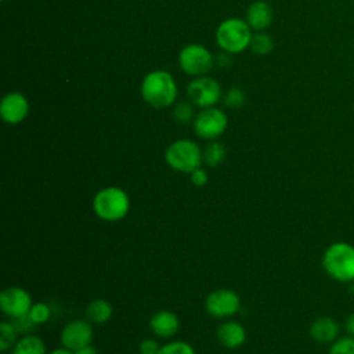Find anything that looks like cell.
Returning a JSON list of instances; mask_svg holds the SVG:
<instances>
[{
    "label": "cell",
    "mask_w": 354,
    "mask_h": 354,
    "mask_svg": "<svg viewBox=\"0 0 354 354\" xmlns=\"http://www.w3.org/2000/svg\"><path fill=\"white\" fill-rule=\"evenodd\" d=\"M142 100L155 109H165L171 106L178 94L177 83L171 73L158 69L147 73L141 82Z\"/></svg>",
    "instance_id": "obj_1"
},
{
    "label": "cell",
    "mask_w": 354,
    "mask_h": 354,
    "mask_svg": "<svg viewBox=\"0 0 354 354\" xmlns=\"http://www.w3.org/2000/svg\"><path fill=\"white\" fill-rule=\"evenodd\" d=\"M321 264L332 279L342 283L354 282V245L344 241L330 243L322 254Z\"/></svg>",
    "instance_id": "obj_2"
},
{
    "label": "cell",
    "mask_w": 354,
    "mask_h": 354,
    "mask_svg": "<svg viewBox=\"0 0 354 354\" xmlns=\"http://www.w3.org/2000/svg\"><path fill=\"white\" fill-rule=\"evenodd\" d=\"M93 210L95 216L104 221H119L124 218L130 210V198L120 187H105L94 195Z\"/></svg>",
    "instance_id": "obj_3"
},
{
    "label": "cell",
    "mask_w": 354,
    "mask_h": 354,
    "mask_svg": "<svg viewBox=\"0 0 354 354\" xmlns=\"http://www.w3.org/2000/svg\"><path fill=\"white\" fill-rule=\"evenodd\" d=\"M252 36V28L241 18L224 19L216 29V43L228 54H239L246 50Z\"/></svg>",
    "instance_id": "obj_4"
},
{
    "label": "cell",
    "mask_w": 354,
    "mask_h": 354,
    "mask_svg": "<svg viewBox=\"0 0 354 354\" xmlns=\"http://www.w3.org/2000/svg\"><path fill=\"white\" fill-rule=\"evenodd\" d=\"M165 160L173 170L189 174L203 163V151L195 141L180 138L166 148Z\"/></svg>",
    "instance_id": "obj_5"
},
{
    "label": "cell",
    "mask_w": 354,
    "mask_h": 354,
    "mask_svg": "<svg viewBox=\"0 0 354 354\" xmlns=\"http://www.w3.org/2000/svg\"><path fill=\"white\" fill-rule=\"evenodd\" d=\"M178 65L181 71L189 76H203L213 68L214 57L205 46L192 43L181 48Z\"/></svg>",
    "instance_id": "obj_6"
},
{
    "label": "cell",
    "mask_w": 354,
    "mask_h": 354,
    "mask_svg": "<svg viewBox=\"0 0 354 354\" xmlns=\"http://www.w3.org/2000/svg\"><path fill=\"white\" fill-rule=\"evenodd\" d=\"M187 95L201 109L210 108L221 100V86L207 75L196 76L187 84Z\"/></svg>",
    "instance_id": "obj_7"
},
{
    "label": "cell",
    "mask_w": 354,
    "mask_h": 354,
    "mask_svg": "<svg viewBox=\"0 0 354 354\" xmlns=\"http://www.w3.org/2000/svg\"><path fill=\"white\" fill-rule=\"evenodd\" d=\"M192 123L194 131L199 138L216 140L224 134L228 124V119L221 109L210 106L199 111L195 115Z\"/></svg>",
    "instance_id": "obj_8"
},
{
    "label": "cell",
    "mask_w": 354,
    "mask_h": 354,
    "mask_svg": "<svg viewBox=\"0 0 354 354\" xmlns=\"http://www.w3.org/2000/svg\"><path fill=\"white\" fill-rule=\"evenodd\" d=\"M241 297L232 289H216L205 300V308L213 318H230L239 311Z\"/></svg>",
    "instance_id": "obj_9"
},
{
    "label": "cell",
    "mask_w": 354,
    "mask_h": 354,
    "mask_svg": "<svg viewBox=\"0 0 354 354\" xmlns=\"http://www.w3.org/2000/svg\"><path fill=\"white\" fill-rule=\"evenodd\" d=\"M32 304V296L24 288L8 286L0 293V308L11 319L26 317Z\"/></svg>",
    "instance_id": "obj_10"
},
{
    "label": "cell",
    "mask_w": 354,
    "mask_h": 354,
    "mask_svg": "<svg viewBox=\"0 0 354 354\" xmlns=\"http://www.w3.org/2000/svg\"><path fill=\"white\" fill-rule=\"evenodd\" d=\"M91 322L87 319H72L61 330V343L64 347L76 351L93 340Z\"/></svg>",
    "instance_id": "obj_11"
},
{
    "label": "cell",
    "mask_w": 354,
    "mask_h": 354,
    "mask_svg": "<svg viewBox=\"0 0 354 354\" xmlns=\"http://www.w3.org/2000/svg\"><path fill=\"white\" fill-rule=\"evenodd\" d=\"M29 113V101L19 91L7 93L0 102V116L8 124H18Z\"/></svg>",
    "instance_id": "obj_12"
},
{
    "label": "cell",
    "mask_w": 354,
    "mask_h": 354,
    "mask_svg": "<svg viewBox=\"0 0 354 354\" xmlns=\"http://www.w3.org/2000/svg\"><path fill=\"white\" fill-rule=\"evenodd\" d=\"M149 328L153 335L162 339L173 337L180 329V319L176 313L169 310H160L155 313L149 319Z\"/></svg>",
    "instance_id": "obj_13"
},
{
    "label": "cell",
    "mask_w": 354,
    "mask_h": 354,
    "mask_svg": "<svg viewBox=\"0 0 354 354\" xmlns=\"http://www.w3.org/2000/svg\"><path fill=\"white\" fill-rule=\"evenodd\" d=\"M339 333H340V326L337 321L328 315L318 317L310 325L311 339L321 344H332L339 337Z\"/></svg>",
    "instance_id": "obj_14"
},
{
    "label": "cell",
    "mask_w": 354,
    "mask_h": 354,
    "mask_svg": "<svg viewBox=\"0 0 354 354\" xmlns=\"http://www.w3.org/2000/svg\"><path fill=\"white\" fill-rule=\"evenodd\" d=\"M216 337L221 346L234 350L245 343L246 330L243 325L236 321H225L217 328Z\"/></svg>",
    "instance_id": "obj_15"
},
{
    "label": "cell",
    "mask_w": 354,
    "mask_h": 354,
    "mask_svg": "<svg viewBox=\"0 0 354 354\" xmlns=\"http://www.w3.org/2000/svg\"><path fill=\"white\" fill-rule=\"evenodd\" d=\"M274 14L271 6L264 0H257L252 3L246 11V22L252 28V30L263 32L272 22Z\"/></svg>",
    "instance_id": "obj_16"
},
{
    "label": "cell",
    "mask_w": 354,
    "mask_h": 354,
    "mask_svg": "<svg viewBox=\"0 0 354 354\" xmlns=\"http://www.w3.org/2000/svg\"><path fill=\"white\" fill-rule=\"evenodd\" d=\"M112 313H113L112 304L104 299H95L90 301L84 310L86 319L97 325L108 322L112 317Z\"/></svg>",
    "instance_id": "obj_17"
},
{
    "label": "cell",
    "mask_w": 354,
    "mask_h": 354,
    "mask_svg": "<svg viewBox=\"0 0 354 354\" xmlns=\"http://www.w3.org/2000/svg\"><path fill=\"white\" fill-rule=\"evenodd\" d=\"M11 354H47V350L41 337L28 333L17 340Z\"/></svg>",
    "instance_id": "obj_18"
},
{
    "label": "cell",
    "mask_w": 354,
    "mask_h": 354,
    "mask_svg": "<svg viewBox=\"0 0 354 354\" xmlns=\"http://www.w3.org/2000/svg\"><path fill=\"white\" fill-rule=\"evenodd\" d=\"M225 159V147L218 141H212L203 149V163L209 167H216Z\"/></svg>",
    "instance_id": "obj_19"
},
{
    "label": "cell",
    "mask_w": 354,
    "mask_h": 354,
    "mask_svg": "<svg viewBox=\"0 0 354 354\" xmlns=\"http://www.w3.org/2000/svg\"><path fill=\"white\" fill-rule=\"evenodd\" d=\"M249 48L252 50V53H254L256 55H267L272 51L274 48V40L270 35L267 33H263V32H259V33H254L252 36V40H250V44H249Z\"/></svg>",
    "instance_id": "obj_20"
},
{
    "label": "cell",
    "mask_w": 354,
    "mask_h": 354,
    "mask_svg": "<svg viewBox=\"0 0 354 354\" xmlns=\"http://www.w3.org/2000/svg\"><path fill=\"white\" fill-rule=\"evenodd\" d=\"M18 340V329L14 322H0V350L7 351L12 348Z\"/></svg>",
    "instance_id": "obj_21"
},
{
    "label": "cell",
    "mask_w": 354,
    "mask_h": 354,
    "mask_svg": "<svg viewBox=\"0 0 354 354\" xmlns=\"http://www.w3.org/2000/svg\"><path fill=\"white\" fill-rule=\"evenodd\" d=\"M29 319L35 324V325H39V324H44L50 319L51 317V308L47 303H43V301H37V303H33L32 304V308L28 314Z\"/></svg>",
    "instance_id": "obj_22"
},
{
    "label": "cell",
    "mask_w": 354,
    "mask_h": 354,
    "mask_svg": "<svg viewBox=\"0 0 354 354\" xmlns=\"http://www.w3.org/2000/svg\"><path fill=\"white\" fill-rule=\"evenodd\" d=\"M158 354H196V353L189 343L183 340H173L160 346V350Z\"/></svg>",
    "instance_id": "obj_23"
},
{
    "label": "cell",
    "mask_w": 354,
    "mask_h": 354,
    "mask_svg": "<svg viewBox=\"0 0 354 354\" xmlns=\"http://www.w3.org/2000/svg\"><path fill=\"white\" fill-rule=\"evenodd\" d=\"M328 354H354V337L339 336L329 347Z\"/></svg>",
    "instance_id": "obj_24"
},
{
    "label": "cell",
    "mask_w": 354,
    "mask_h": 354,
    "mask_svg": "<svg viewBox=\"0 0 354 354\" xmlns=\"http://www.w3.org/2000/svg\"><path fill=\"white\" fill-rule=\"evenodd\" d=\"M194 104L189 101H181L178 102L176 106H174V111H173V116L177 122L185 124V123H189V122H194Z\"/></svg>",
    "instance_id": "obj_25"
},
{
    "label": "cell",
    "mask_w": 354,
    "mask_h": 354,
    "mask_svg": "<svg viewBox=\"0 0 354 354\" xmlns=\"http://www.w3.org/2000/svg\"><path fill=\"white\" fill-rule=\"evenodd\" d=\"M245 100H246L245 93H243L241 88H238V87L230 88V90L224 94V97H223L224 105H225L227 108H230V109H238V108H241V106L245 104Z\"/></svg>",
    "instance_id": "obj_26"
},
{
    "label": "cell",
    "mask_w": 354,
    "mask_h": 354,
    "mask_svg": "<svg viewBox=\"0 0 354 354\" xmlns=\"http://www.w3.org/2000/svg\"><path fill=\"white\" fill-rule=\"evenodd\" d=\"M189 180L195 187H203L209 181V174L203 167H198L189 173Z\"/></svg>",
    "instance_id": "obj_27"
},
{
    "label": "cell",
    "mask_w": 354,
    "mask_h": 354,
    "mask_svg": "<svg viewBox=\"0 0 354 354\" xmlns=\"http://www.w3.org/2000/svg\"><path fill=\"white\" fill-rule=\"evenodd\" d=\"M160 350V346L155 339H144L140 342L138 351L140 354H158Z\"/></svg>",
    "instance_id": "obj_28"
},
{
    "label": "cell",
    "mask_w": 354,
    "mask_h": 354,
    "mask_svg": "<svg viewBox=\"0 0 354 354\" xmlns=\"http://www.w3.org/2000/svg\"><path fill=\"white\" fill-rule=\"evenodd\" d=\"M344 329L348 336L354 337V313H351L344 321Z\"/></svg>",
    "instance_id": "obj_29"
},
{
    "label": "cell",
    "mask_w": 354,
    "mask_h": 354,
    "mask_svg": "<svg viewBox=\"0 0 354 354\" xmlns=\"http://www.w3.org/2000/svg\"><path fill=\"white\" fill-rule=\"evenodd\" d=\"M75 354H98V353H97V350H95V347H94V346L87 344V346H84V347H82V348L76 350V351H75Z\"/></svg>",
    "instance_id": "obj_30"
},
{
    "label": "cell",
    "mask_w": 354,
    "mask_h": 354,
    "mask_svg": "<svg viewBox=\"0 0 354 354\" xmlns=\"http://www.w3.org/2000/svg\"><path fill=\"white\" fill-rule=\"evenodd\" d=\"M48 354H75V351H72V350H69V348H66V347H59V348H54L53 351H50Z\"/></svg>",
    "instance_id": "obj_31"
}]
</instances>
